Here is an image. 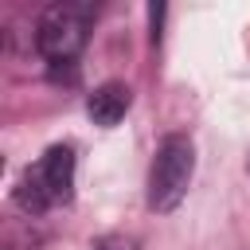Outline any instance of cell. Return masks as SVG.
<instances>
[{
	"label": "cell",
	"mask_w": 250,
	"mask_h": 250,
	"mask_svg": "<svg viewBox=\"0 0 250 250\" xmlns=\"http://www.w3.org/2000/svg\"><path fill=\"white\" fill-rule=\"evenodd\" d=\"M195 176V145L184 133H168L148 164V211L168 215L184 203Z\"/></svg>",
	"instance_id": "cell-1"
},
{
	"label": "cell",
	"mask_w": 250,
	"mask_h": 250,
	"mask_svg": "<svg viewBox=\"0 0 250 250\" xmlns=\"http://www.w3.org/2000/svg\"><path fill=\"white\" fill-rule=\"evenodd\" d=\"M74 191V148L70 145H51L16 184V203L27 215H43L47 207L66 203Z\"/></svg>",
	"instance_id": "cell-2"
},
{
	"label": "cell",
	"mask_w": 250,
	"mask_h": 250,
	"mask_svg": "<svg viewBox=\"0 0 250 250\" xmlns=\"http://www.w3.org/2000/svg\"><path fill=\"white\" fill-rule=\"evenodd\" d=\"M90 23H94V4H82V0L51 4L39 16V27H35L39 55L51 59V62H74L82 55V47H86Z\"/></svg>",
	"instance_id": "cell-3"
},
{
	"label": "cell",
	"mask_w": 250,
	"mask_h": 250,
	"mask_svg": "<svg viewBox=\"0 0 250 250\" xmlns=\"http://www.w3.org/2000/svg\"><path fill=\"white\" fill-rule=\"evenodd\" d=\"M129 105H133V90H129L125 82H102V86L86 98V113H90V121L102 125V129L117 125V121L129 113Z\"/></svg>",
	"instance_id": "cell-4"
}]
</instances>
